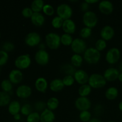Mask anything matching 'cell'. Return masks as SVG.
Wrapping results in <instances>:
<instances>
[{
  "mask_svg": "<svg viewBox=\"0 0 122 122\" xmlns=\"http://www.w3.org/2000/svg\"><path fill=\"white\" fill-rule=\"evenodd\" d=\"M92 29L91 28H89V27H85V26L82 27L79 32V34L81 38H82L83 39L89 38L92 35Z\"/></svg>",
  "mask_w": 122,
  "mask_h": 122,
  "instance_id": "e575fe53",
  "label": "cell"
},
{
  "mask_svg": "<svg viewBox=\"0 0 122 122\" xmlns=\"http://www.w3.org/2000/svg\"><path fill=\"white\" fill-rule=\"evenodd\" d=\"M39 50H45V45L43 43H41L39 45Z\"/></svg>",
  "mask_w": 122,
  "mask_h": 122,
  "instance_id": "f907efd6",
  "label": "cell"
},
{
  "mask_svg": "<svg viewBox=\"0 0 122 122\" xmlns=\"http://www.w3.org/2000/svg\"><path fill=\"white\" fill-rule=\"evenodd\" d=\"M119 95V90L116 87L110 86L106 89L105 97L109 101H113L116 99Z\"/></svg>",
  "mask_w": 122,
  "mask_h": 122,
  "instance_id": "cb8c5ba5",
  "label": "cell"
},
{
  "mask_svg": "<svg viewBox=\"0 0 122 122\" xmlns=\"http://www.w3.org/2000/svg\"><path fill=\"white\" fill-rule=\"evenodd\" d=\"M49 87L47 80L44 77H39L35 82V88L41 93H45Z\"/></svg>",
  "mask_w": 122,
  "mask_h": 122,
  "instance_id": "ac0fdd59",
  "label": "cell"
},
{
  "mask_svg": "<svg viewBox=\"0 0 122 122\" xmlns=\"http://www.w3.org/2000/svg\"><path fill=\"white\" fill-rule=\"evenodd\" d=\"M32 89L28 85L23 84L19 86L15 90V95L20 99H27L32 95Z\"/></svg>",
  "mask_w": 122,
  "mask_h": 122,
  "instance_id": "7c38bea8",
  "label": "cell"
},
{
  "mask_svg": "<svg viewBox=\"0 0 122 122\" xmlns=\"http://www.w3.org/2000/svg\"><path fill=\"white\" fill-rule=\"evenodd\" d=\"M50 56L45 50H39L35 54V61L39 66H44L48 64Z\"/></svg>",
  "mask_w": 122,
  "mask_h": 122,
  "instance_id": "30bf717a",
  "label": "cell"
},
{
  "mask_svg": "<svg viewBox=\"0 0 122 122\" xmlns=\"http://www.w3.org/2000/svg\"><path fill=\"white\" fill-rule=\"evenodd\" d=\"M42 12L47 16H52L55 13V9L52 5L50 4H45L42 9Z\"/></svg>",
  "mask_w": 122,
  "mask_h": 122,
  "instance_id": "d590c367",
  "label": "cell"
},
{
  "mask_svg": "<svg viewBox=\"0 0 122 122\" xmlns=\"http://www.w3.org/2000/svg\"><path fill=\"white\" fill-rule=\"evenodd\" d=\"M56 119V115L53 111L47 108L40 114V122H54Z\"/></svg>",
  "mask_w": 122,
  "mask_h": 122,
  "instance_id": "44dd1931",
  "label": "cell"
},
{
  "mask_svg": "<svg viewBox=\"0 0 122 122\" xmlns=\"http://www.w3.org/2000/svg\"><path fill=\"white\" fill-rule=\"evenodd\" d=\"M119 69H120V71L122 72V61H121V63H120V65H119Z\"/></svg>",
  "mask_w": 122,
  "mask_h": 122,
  "instance_id": "db71d44e",
  "label": "cell"
},
{
  "mask_svg": "<svg viewBox=\"0 0 122 122\" xmlns=\"http://www.w3.org/2000/svg\"><path fill=\"white\" fill-rule=\"evenodd\" d=\"M23 79V73L20 70L17 69L11 70L8 75V79L13 84H19Z\"/></svg>",
  "mask_w": 122,
  "mask_h": 122,
  "instance_id": "e0dca14e",
  "label": "cell"
},
{
  "mask_svg": "<svg viewBox=\"0 0 122 122\" xmlns=\"http://www.w3.org/2000/svg\"><path fill=\"white\" fill-rule=\"evenodd\" d=\"M62 29L65 33L73 35L76 30V25L75 21L71 19L64 20Z\"/></svg>",
  "mask_w": 122,
  "mask_h": 122,
  "instance_id": "d6986e66",
  "label": "cell"
},
{
  "mask_svg": "<svg viewBox=\"0 0 122 122\" xmlns=\"http://www.w3.org/2000/svg\"><path fill=\"white\" fill-rule=\"evenodd\" d=\"M89 122H102V121H101V120H100L99 119H98V118L94 117V118H92Z\"/></svg>",
  "mask_w": 122,
  "mask_h": 122,
  "instance_id": "681fc988",
  "label": "cell"
},
{
  "mask_svg": "<svg viewBox=\"0 0 122 122\" xmlns=\"http://www.w3.org/2000/svg\"><path fill=\"white\" fill-rule=\"evenodd\" d=\"M14 48H15L14 44L10 41H6L2 44V50L7 52L13 51Z\"/></svg>",
  "mask_w": 122,
  "mask_h": 122,
  "instance_id": "7bdbcfd3",
  "label": "cell"
},
{
  "mask_svg": "<svg viewBox=\"0 0 122 122\" xmlns=\"http://www.w3.org/2000/svg\"><path fill=\"white\" fill-rule=\"evenodd\" d=\"M114 122V121H108V122Z\"/></svg>",
  "mask_w": 122,
  "mask_h": 122,
  "instance_id": "11a10c76",
  "label": "cell"
},
{
  "mask_svg": "<svg viewBox=\"0 0 122 122\" xmlns=\"http://www.w3.org/2000/svg\"></svg>",
  "mask_w": 122,
  "mask_h": 122,
  "instance_id": "680465c9",
  "label": "cell"
},
{
  "mask_svg": "<svg viewBox=\"0 0 122 122\" xmlns=\"http://www.w3.org/2000/svg\"><path fill=\"white\" fill-rule=\"evenodd\" d=\"M25 43L29 47L39 46L41 43V36L36 32H29L25 36Z\"/></svg>",
  "mask_w": 122,
  "mask_h": 122,
  "instance_id": "9c48e42d",
  "label": "cell"
},
{
  "mask_svg": "<svg viewBox=\"0 0 122 122\" xmlns=\"http://www.w3.org/2000/svg\"><path fill=\"white\" fill-rule=\"evenodd\" d=\"M34 108L36 110V112H43L45 109L46 108V104L43 101H36L34 104Z\"/></svg>",
  "mask_w": 122,
  "mask_h": 122,
  "instance_id": "b9f144b4",
  "label": "cell"
},
{
  "mask_svg": "<svg viewBox=\"0 0 122 122\" xmlns=\"http://www.w3.org/2000/svg\"><path fill=\"white\" fill-rule=\"evenodd\" d=\"M9 59L8 53L4 50H0V66L5 65Z\"/></svg>",
  "mask_w": 122,
  "mask_h": 122,
  "instance_id": "60d3db41",
  "label": "cell"
},
{
  "mask_svg": "<svg viewBox=\"0 0 122 122\" xmlns=\"http://www.w3.org/2000/svg\"><path fill=\"white\" fill-rule=\"evenodd\" d=\"M26 122H40V114L39 112H32L26 117Z\"/></svg>",
  "mask_w": 122,
  "mask_h": 122,
  "instance_id": "8d00e7d4",
  "label": "cell"
},
{
  "mask_svg": "<svg viewBox=\"0 0 122 122\" xmlns=\"http://www.w3.org/2000/svg\"><path fill=\"white\" fill-rule=\"evenodd\" d=\"M83 60L89 64H97L101 59V52L95 47H89L83 54Z\"/></svg>",
  "mask_w": 122,
  "mask_h": 122,
  "instance_id": "6da1fadb",
  "label": "cell"
},
{
  "mask_svg": "<svg viewBox=\"0 0 122 122\" xmlns=\"http://www.w3.org/2000/svg\"><path fill=\"white\" fill-rule=\"evenodd\" d=\"M118 108H119V110L122 112V101H120L119 104H118Z\"/></svg>",
  "mask_w": 122,
  "mask_h": 122,
  "instance_id": "816d5d0a",
  "label": "cell"
},
{
  "mask_svg": "<svg viewBox=\"0 0 122 122\" xmlns=\"http://www.w3.org/2000/svg\"><path fill=\"white\" fill-rule=\"evenodd\" d=\"M63 22H64V20L57 15L52 18L51 20V25L54 29H58L62 28Z\"/></svg>",
  "mask_w": 122,
  "mask_h": 122,
  "instance_id": "1f68e13d",
  "label": "cell"
},
{
  "mask_svg": "<svg viewBox=\"0 0 122 122\" xmlns=\"http://www.w3.org/2000/svg\"><path fill=\"white\" fill-rule=\"evenodd\" d=\"M45 42L47 47L50 50H57L61 45V36L56 32H50L45 35Z\"/></svg>",
  "mask_w": 122,
  "mask_h": 122,
  "instance_id": "7a4b0ae2",
  "label": "cell"
},
{
  "mask_svg": "<svg viewBox=\"0 0 122 122\" xmlns=\"http://www.w3.org/2000/svg\"><path fill=\"white\" fill-rule=\"evenodd\" d=\"M61 70L66 75H72L73 76L75 71H76V68L73 66L71 64H67L61 67Z\"/></svg>",
  "mask_w": 122,
  "mask_h": 122,
  "instance_id": "d6a6232c",
  "label": "cell"
},
{
  "mask_svg": "<svg viewBox=\"0 0 122 122\" xmlns=\"http://www.w3.org/2000/svg\"><path fill=\"white\" fill-rule=\"evenodd\" d=\"M0 38H1V32H0Z\"/></svg>",
  "mask_w": 122,
  "mask_h": 122,
  "instance_id": "9f6ffc18",
  "label": "cell"
},
{
  "mask_svg": "<svg viewBox=\"0 0 122 122\" xmlns=\"http://www.w3.org/2000/svg\"><path fill=\"white\" fill-rule=\"evenodd\" d=\"M11 102V97L8 93L0 91V107H5L9 105Z\"/></svg>",
  "mask_w": 122,
  "mask_h": 122,
  "instance_id": "f1b7e54d",
  "label": "cell"
},
{
  "mask_svg": "<svg viewBox=\"0 0 122 122\" xmlns=\"http://www.w3.org/2000/svg\"><path fill=\"white\" fill-rule=\"evenodd\" d=\"M88 83L93 89H100L106 85L107 81L102 75L92 73L89 76Z\"/></svg>",
  "mask_w": 122,
  "mask_h": 122,
  "instance_id": "3957f363",
  "label": "cell"
},
{
  "mask_svg": "<svg viewBox=\"0 0 122 122\" xmlns=\"http://www.w3.org/2000/svg\"><path fill=\"white\" fill-rule=\"evenodd\" d=\"M1 88L4 92L9 94L13 89V83L9 79H4L1 82Z\"/></svg>",
  "mask_w": 122,
  "mask_h": 122,
  "instance_id": "4dcf8cb0",
  "label": "cell"
},
{
  "mask_svg": "<svg viewBox=\"0 0 122 122\" xmlns=\"http://www.w3.org/2000/svg\"><path fill=\"white\" fill-rule=\"evenodd\" d=\"M30 19L32 23L37 27L42 26L45 22V16L41 13H33Z\"/></svg>",
  "mask_w": 122,
  "mask_h": 122,
  "instance_id": "7402d4cb",
  "label": "cell"
},
{
  "mask_svg": "<svg viewBox=\"0 0 122 122\" xmlns=\"http://www.w3.org/2000/svg\"><path fill=\"white\" fill-rule=\"evenodd\" d=\"M70 47L74 54H83L86 50L88 48L85 41L81 38H75L73 41L72 44L70 45Z\"/></svg>",
  "mask_w": 122,
  "mask_h": 122,
  "instance_id": "ba28073f",
  "label": "cell"
},
{
  "mask_svg": "<svg viewBox=\"0 0 122 122\" xmlns=\"http://www.w3.org/2000/svg\"><path fill=\"white\" fill-rule=\"evenodd\" d=\"M118 80H119L120 82H122V72H120L119 77H118Z\"/></svg>",
  "mask_w": 122,
  "mask_h": 122,
  "instance_id": "f5cc1de1",
  "label": "cell"
},
{
  "mask_svg": "<svg viewBox=\"0 0 122 122\" xmlns=\"http://www.w3.org/2000/svg\"><path fill=\"white\" fill-rule=\"evenodd\" d=\"M46 108L51 111H54L58 108L60 102L58 99L55 97H52L47 100L46 102Z\"/></svg>",
  "mask_w": 122,
  "mask_h": 122,
  "instance_id": "484cf974",
  "label": "cell"
},
{
  "mask_svg": "<svg viewBox=\"0 0 122 122\" xmlns=\"http://www.w3.org/2000/svg\"><path fill=\"white\" fill-rule=\"evenodd\" d=\"M85 1L87 3L89 4V5L94 4H96V3H98V2H100L98 0H85Z\"/></svg>",
  "mask_w": 122,
  "mask_h": 122,
  "instance_id": "7dc6e473",
  "label": "cell"
},
{
  "mask_svg": "<svg viewBox=\"0 0 122 122\" xmlns=\"http://www.w3.org/2000/svg\"><path fill=\"white\" fill-rule=\"evenodd\" d=\"M64 86L69 87L72 86L75 83V80L73 76L72 75H65L63 79H62Z\"/></svg>",
  "mask_w": 122,
  "mask_h": 122,
  "instance_id": "f35d334b",
  "label": "cell"
},
{
  "mask_svg": "<svg viewBox=\"0 0 122 122\" xmlns=\"http://www.w3.org/2000/svg\"><path fill=\"white\" fill-rule=\"evenodd\" d=\"M120 71L114 67H108L105 70L103 73V76L107 82H114L118 79Z\"/></svg>",
  "mask_w": 122,
  "mask_h": 122,
  "instance_id": "9a60e30c",
  "label": "cell"
},
{
  "mask_svg": "<svg viewBox=\"0 0 122 122\" xmlns=\"http://www.w3.org/2000/svg\"><path fill=\"white\" fill-rule=\"evenodd\" d=\"M102 111V106L101 104H98L96 106L95 108H94V112L97 114H101V112Z\"/></svg>",
  "mask_w": 122,
  "mask_h": 122,
  "instance_id": "bcb514c9",
  "label": "cell"
},
{
  "mask_svg": "<svg viewBox=\"0 0 122 122\" xmlns=\"http://www.w3.org/2000/svg\"><path fill=\"white\" fill-rule=\"evenodd\" d=\"M32 112V107L30 104L28 103H26L21 106V110H20V113L22 115L27 117Z\"/></svg>",
  "mask_w": 122,
  "mask_h": 122,
  "instance_id": "ab89813d",
  "label": "cell"
},
{
  "mask_svg": "<svg viewBox=\"0 0 122 122\" xmlns=\"http://www.w3.org/2000/svg\"><path fill=\"white\" fill-rule=\"evenodd\" d=\"M79 118L80 120L82 122H89L92 119L91 113L89 110H85L80 112Z\"/></svg>",
  "mask_w": 122,
  "mask_h": 122,
  "instance_id": "836d02e7",
  "label": "cell"
},
{
  "mask_svg": "<svg viewBox=\"0 0 122 122\" xmlns=\"http://www.w3.org/2000/svg\"><path fill=\"white\" fill-rule=\"evenodd\" d=\"M32 59L29 54H25L18 56L14 61V66L19 70H25L30 66Z\"/></svg>",
  "mask_w": 122,
  "mask_h": 122,
  "instance_id": "5b68a950",
  "label": "cell"
},
{
  "mask_svg": "<svg viewBox=\"0 0 122 122\" xmlns=\"http://www.w3.org/2000/svg\"><path fill=\"white\" fill-rule=\"evenodd\" d=\"M107 41L101 38L98 39L95 43V48L100 52L104 51L107 48Z\"/></svg>",
  "mask_w": 122,
  "mask_h": 122,
  "instance_id": "74e56055",
  "label": "cell"
},
{
  "mask_svg": "<svg viewBox=\"0 0 122 122\" xmlns=\"http://www.w3.org/2000/svg\"><path fill=\"white\" fill-rule=\"evenodd\" d=\"M73 13V11L71 6L66 3L60 4L56 8V13L57 15L60 17L64 20L71 19Z\"/></svg>",
  "mask_w": 122,
  "mask_h": 122,
  "instance_id": "8992f818",
  "label": "cell"
},
{
  "mask_svg": "<svg viewBox=\"0 0 122 122\" xmlns=\"http://www.w3.org/2000/svg\"><path fill=\"white\" fill-rule=\"evenodd\" d=\"M73 39L71 35L64 33L61 35V44L64 46H70Z\"/></svg>",
  "mask_w": 122,
  "mask_h": 122,
  "instance_id": "f546056e",
  "label": "cell"
},
{
  "mask_svg": "<svg viewBox=\"0 0 122 122\" xmlns=\"http://www.w3.org/2000/svg\"><path fill=\"white\" fill-rule=\"evenodd\" d=\"M121 57V52L118 48L112 47L106 54V61L109 64H115L117 63Z\"/></svg>",
  "mask_w": 122,
  "mask_h": 122,
  "instance_id": "52a82bcc",
  "label": "cell"
},
{
  "mask_svg": "<svg viewBox=\"0 0 122 122\" xmlns=\"http://www.w3.org/2000/svg\"><path fill=\"white\" fill-rule=\"evenodd\" d=\"M21 107V106L19 101H17V100L11 101L8 106V113L11 115L14 116L15 114H19V113H20Z\"/></svg>",
  "mask_w": 122,
  "mask_h": 122,
  "instance_id": "603a6c76",
  "label": "cell"
},
{
  "mask_svg": "<svg viewBox=\"0 0 122 122\" xmlns=\"http://www.w3.org/2000/svg\"><path fill=\"white\" fill-rule=\"evenodd\" d=\"M92 88L89 86L88 83L81 85L78 89V94L79 97H88L91 94Z\"/></svg>",
  "mask_w": 122,
  "mask_h": 122,
  "instance_id": "83f0119b",
  "label": "cell"
},
{
  "mask_svg": "<svg viewBox=\"0 0 122 122\" xmlns=\"http://www.w3.org/2000/svg\"><path fill=\"white\" fill-rule=\"evenodd\" d=\"M64 85L61 79L56 78L52 79L49 84V88L50 90L54 92H58L61 91L64 88Z\"/></svg>",
  "mask_w": 122,
  "mask_h": 122,
  "instance_id": "ffe728a7",
  "label": "cell"
},
{
  "mask_svg": "<svg viewBox=\"0 0 122 122\" xmlns=\"http://www.w3.org/2000/svg\"><path fill=\"white\" fill-rule=\"evenodd\" d=\"M0 73H1V68H0Z\"/></svg>",
  "mask_w": 122,
  "mask_h": 122,
  "instance_id": "6f0895ef",
  "label": "cell"
},
{
  "mask_svg": "<svg viewBox=\"0 0 122 122\" xmlns=\"http://www.w3.org/2000/svg\"><path fill=\"white\" fill-rule=\"evenodd\" d=\"M84 61L83 56L81 54H73L70 57V63L75 68H79L82 65L83 62Z\"/></svg>",
  "mask_w": 122,
  "mask_h": 122,
  "instance_id": "d4e9b609",
  "label": "cell"
},
{
  "mask_svg": "<svg viewBox=\"0 0 122 122\" xmlns=\"http://www.w3.org/2000/svg\"><path fill=\"white\" fill-rule=\"evenodd\" d=\"M92 106L91 101L88 97H79L75 101V106L80 112L89 110Z\"/></svg>",
  "mask_w": 122,
  "mask_h": 122,
  "instance_id": "8fae6325",
  "label": "cell"
},
{
  "mask_svg": "<svg viewBox=\"0 0 122 122\" xmlns=\"http://www.w3.org/2000/svg\"><path fill=\"white\" fill-rule=\"evenodd\" d=\"M99 11L105 15H110L114 11V5L112 2L107 0L100 1L98 4Z\"/></svg>",
  "mask_w": 122,
  "mask_h": 122,
  "instance_id": "4fadbf2b",
  "label": "cell"
},
{
  "mask_svg": "<svg viewBox=\"0 0 122 122\" xmlns=\"http://www.w3.org/2000/svg\"><path fill=\"white\" fill-rule=\"evenodd\" d=\"M33 11H32V10L31 9L30 7H25L22 9L21 10V15L24 17L25 18H29L30 19L32 15H33Z\"/></svg>",
  "mask_w": 122,
  "mask_h": 122,
  "instance_id": "ee69618b",
  "label": "cell"
},
{
  "mask_svg": "<svg viewBox=\"0 0 122 122\" xmlns=\"http://www.w3.org/2000/svg\"><path fill=\"white\" fill-rule=\"evenodd\" d=\"M82 22L85 27L92 29L97 25L98 18L95 12L89 10L83 13L82 16Z\"/></svg>",
  "mask_w": 122,
  "mask_h": 122,
  "instance_id": "277c9868",
  "label": "cell"
},
{
  "mask_svg": "<svg viewBox=\"0 0 122 122\" xmlns=\"http://www.w3.org/2000/svg\"><path fill=\"white\" fill-rule=\"evenodd\" d=\"M13 117H14V119L15 120H16V121H19V120H20V119H21V114H20V113L17 114H15V115H14V116H13Z\"/></svg>",
  "mask_w": 122,
  "mask_h": 122,
  "instance_id": "c3c4849f",
  "label": "cell"
},
{
  "mask_svg": "<svg viewBox=\"0 0 122 122\" xmlns=\"http://www.w3.org/2000/svg\"><path fill=\"white\" fill-rule=\"evenodd\" d=\"M45 2L42 0H34L31 2L30 8L33 13H41L42 11Z\"/></svg>",
  "mask_w": 122,
  "mask_h": 122,
  "instance_id": "4316f807",
  "label": "cell"
},
{
  "mask_svg": "<svg viewBox=\"0 0 122 122\" xmlns=\"http://www.w3.org/2000/svg\"><path fill=\"white\" fill-rule=\"evenodd\" d=\"M89 7H90V5L87 3L85 1H83L81 4V5H80V8H81V10L84 12V13L88 11L89 10Z\"/></svg>",
  "mask_w": 122,
  "mask_h": 122,
  "instance_id": "f6af8a7d",
  "label": "cell"
},
{
  "mask_svg": "<svg viewBox=\"0 0 122 122\" xmlns=\"http://www.w3.org/2000/svg\"><path fill=\"white\" fill-rule=\"evenodd\" d=\"M115 35L114 29L110 25H106L101 29L100 31V36L101 39L106 41H110L114 38Z\"/></svg>",
  "mask_w": 122,
  "mask_h": 122,
  "instance_id": "2e32d148",
  "label": "cell"
},
{
  "mask_svg": "<svg viewBox=\"0 0 122 122\" xmlns=\"http://www.w3.org/2000/svg\"><path fill=\"white\" fill-rule=\"evenodd\" d=\"M73 77L75 82H77L80 85H83L88 83L89 76L85 70L83 69H78L75 71Z\"/></svg>",
  "mask_w": 122,
  "mask_h": 122,
  "instance_id": "5bb4252c",
  "label": "cell"
}]
</instances>
